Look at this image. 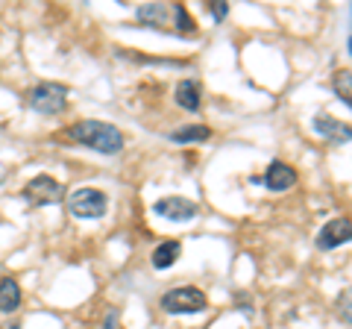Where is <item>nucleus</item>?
<instances>
[{"label": "nucleus", "instance_id": "f257e3e1", "mask_svg": "<svg viewBox=\"0 0 352 329\" xmlns=\"http://www.w3.org/2000/svg\"><path fill=\"white\" fill-rule=\"evenodd\" d=\"M68 136L76 145L97 150V153H103V156H115V153L124 150V133H120L115 124H106V120H94V118L80 120V124H74L68 129Z\"/></svg>", "mask_w": 352, "mask_h": 329}, {"label": "nucleus", "instance_id": "f03ea898", "mask_svg": "<svg viewBox=\"0 0 352 329\" xmlns=\"http://www.w3.org/2000/svg\"><path fill=\"white\" fill-rule=\"evenodd\" d=\"M138 24H144L150 30H162V32H191L197 30L194 18L188 15V9H185L182 3H144L138 6Z\"/></svg>", "mask_w": 352, "mask_h": 329}, {"label": "nucleus", "instance_id": "7ed1b4c3", "mask_svg": "<svg viewBox=\"0 0 352 329\" xmlns=\"http://www.w3.org/2000/svg\"><path fill=\"white\" fill-rule=\"evenodd\" d=\"M27 106L38 115H59L68 106V89L56 83H41L27 92Z\"/></svg>", "mask_w": 352, "mask_h": 329}, {"label": "nucleus", "instance_id": "20e7f679", "mask_svg": "<svg viewBox=\"0 0 352 329\" xmlns=\"http://www.w3.org/2000/svg\"><path fill=\"white\" fill-rule=\"evenodd\" d=\"M68 209H71L74 217H80V221H97V217H103L106 209H109V197L100 189L85 185V189H76L71 194Z\"/></svg>", "mask_w": 352, "mask_h": 329}, {"label": "nucleus", "instance_id": "39448f33", "mask_svg": "<svg viewBox=\"0 0 352 329\" xmlns=\"http://www.w3.org/2000/svg\"><path fill=\"white\" fill-rule=\"evenodd\" d=\"M208 306L206 294L200 288H191V285H182V288H170L162 297V309L170 315H197Z\"/></svg>", "mask_w": 352, "mask_h": 329}, {"label": "nucleus", "instance_id": "423d86ee", "mask_svg": "<svg viewBox=\"0 0 352 329\" xmlns=\"http://www.w3.org/2000/svg\"><path fill=\"white\" fill-rule=\"evenodd\" d=\"M24 200L30 206H59L65 200V189L62 182L47 177V173H38L36 180H30L24 185Z\"/></svg>", "mask_w": 352, "mask_h": 329}, {"label": "nucleus", "instance_id": "0eeeda50", "mask_svg": "<svg viewBox=\"0 0 352 329\" xmlns=\"http://www.w3.org/2000/svg\"><path fill=\"white\" fill-rule=\"evenodd\" d=\"M153 215L164 217V221H176V224H185V221H194L197 215H200V206L188 197H162V200L153 206Z\"/></svg>", "mask_w": 352, "mask_h": 329}, {"label": "nucleus", "instance_id": "6e6552de", "mask_svg": "<svg viewBox=\"0 0 352 329\" xmlns=\"http://www.w3.org/2000/svg\"><path fill=\"white\" fill-rule=\"evenodd\" d=\"M352 238V221L344 215V217H332L320 233H317V250H335L340 244H349Z\"/></svg>", "mask_w": 352, "mask_h": 329}, {"label": "nucleus", "instance_id": "1a4fd4ad", "mask_svg": "<svg viewBox=\"0 0 352 329\" xmlns=\"http://www.w3.org/2000/svg\"><path fill=\"white\" fill-rule=\"evenodd\" d=\"M314 133L329 138L332 145H346L349 136H352V129H349V124H344V120H338L332 115H317L314 118Z\"/></svg>", "mask_w": 352, "mask_h": 329}, {"label": "nucleus", "instance_id": "9d476101", "mask_svg": "<svg viewBox=\"0 0 352 329\" xmlns=\"http://www.w3.org/2000/svg\"><path fill=\"white\" fill-rule=\"evenodd\" d=\"M296 182V171L291 168V164L285 162H270L267 173H264V185H267V191H288L291 185Z\"/></svg>", "mask_w": 352, "mask_h": 329}, {"label": "nucleus", "instance_id": "9b49d317", "mask_svg": "<svg viewBox=\"0 0 352 329\" xmlns=\"http://www.w3.org/2000/svg\"><path fill=\"white\" fill-rule=\"evenodd\" d=\"M173 97H176V106H182L185 112H200V103H203V89H200V83L197 80H182V83H176V89H173Z\"/></svg>", "mask_w": 352, "mask_h": 329}, {"label": "nucleus", "instance_id": "f8f14e48", "mask_svg": "<svg viewBox=\"0 0 352 329\" xmlns=\"http://www.w3.org/2000/svg\"><path fill=\"white\" fill-rule=\"evenodd\" d=\"M182 253V244L179 241H162V244L153 250V268L156 270H168L176 259Z\"/></svg>", "mask_w": 352, "mask_h": 329}, {"label": "nucleus", "instance_id": "ddd939ff", "mask_svg": "<svg viewBox=\"0 0 352 329\" xmlns=\"http://www.w3.org/2000/svg\"><path fill=\"white\" fill-rule=\"evenodd\" d=\"M212 138V129L208 127H200V124H191V127H179L170 133V141L173 145H200V141Z\"/></svg>", "mask_w": 352, "mask_h": 329}, {"label": "nucleus", "instance_id": "4468645a", "mask_svg": "<svg viewBox=\"0 0 352 329\" xmlns=\"http://www.w3.org/2000/svg\"><path fill=\"white\" fill-rule=\"evenodd\" d=\"M21 306V285L15 279H0V312H15Z\"/></svg>", "mask_w": 352, "mask_h": 329}, {"label": "nucleus", "instance_id": "2eb2a0df", "mask_svg": "<svg viewBox=\"0 0 352 329\" xmlns=\"http://www.w3.org/2000/svg\"><path fill=\"white\" fill-rule=\"evenodd\" d=\"M335 92L340 94V100H344L346 106L352 103V100H349V71H346V68L338 71V76H335Z\"/></svg>", "mask_w": 352, "mask_h": 329}, {"label": "nucleus", "instance_id": "dca6fc26", "mask_svg": "<svg viewBox=\"0 0 352 329\" xmlns=\"http://www.w3.org/2000/svg\"><path fill=\"white\" fill-rule=\"evenodd\" d=\"M212 15H214V21H223L229 15V6L226 3H212Z\"/></svg>", "mask_w": 352, "mask_h": 329}, {"label": "nucleus", "instance_id": "f3484780", "mask_svg": "<svg viewBox=\"0 0 352 329\" xmlns=\"http://www.w3.org/2000/svg\"><path fill=\"white\" fill-rule=\"evenodd\" d=\"M115 321H118V312H109V321L103 323V329H115Z\"/></svg>", "mask_w": 352, "mask_h": 329}, {"label": "nucleus", "instance_id": "a211bd4d", "mask_svg": "<svg viewBox=\"0 0 352 329\" xmlns=\"http://www.w3.org/2000/svg\"><path fill=\"white\" fill-rule=\"evenodd\" d=\"M6 329H18V326H6Z\"/></svg>", "mask_w": 352, "mask_h": 329}]
</instances>
